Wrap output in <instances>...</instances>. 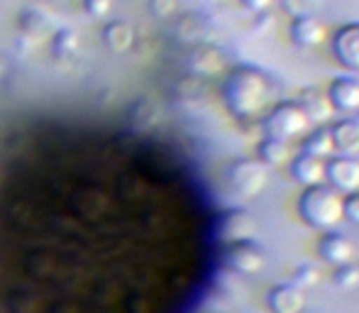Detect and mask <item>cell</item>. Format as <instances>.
<instances>
[{
	"label": "cell",
	"instance_id": "6da1fadb",
	"mask_svg": "<svg viewBox=\"0 0 359 313\" xmlns=\"http://www.w3.org/2000/svg\"><path fill=\"white\" fill-rule=\"evenodd\" d=\"M222 98L232 115L252 118L262 113L269 98V79L255 67H235L222 86Z\"/></svg>",
	"mask_w": 359,
	"mask_h": 313
},
{
	"label": "cell",
	"instance_id": "7a4b0ae2",
	"mask_svg": "<svg viewBox=\"0 0 359 313\" xmlns=\"http://www.w3.org/2000/svg\"><path fill=\"white\" fill-rule=\"evenodd\" d=\"M298 213L311 228L327 230L335 228L345 215H342V196L332 186L316 184L306 186V191L298 199Z\"/></svg>",
	"mask_w": 359,
	"mask_h": 313
},
{
	"label": "cell",
	"instance_id": "3957f363",
	"mask_svg": "<svg viewBox=\"0 0 359 313\" xmlns=\"http://www.w3.org/2000/svg\"><path fill=\"white\" fill-rule=\"evenodd\" d=\"M227 181H230L235 194L250 199V196H259L266 189V184H269V169H266V164L259 156L237 159L227 169Z\"/></svg>",
	"mask_w": 359,
	"mask_h": 313
},
{
	"label": "cell",
	"instance_id": "277c9868",
	"mask_svg": "<svg viewBox=\"0 0 359 313\" xmlns=\"http://www.w3.org/2000/svg\"><path fill=\"white\" fill-rule=\"evenodd\" d=\"M266 138L288 142L293 138H301L308 130V115L298 103H279L264 120Z\"/></svg>",
	"mask_w": 359,
	"mask_h": 313
},
{
	"label": "cell",
	"instance_id": "5b68a950",
	"mask_svg": "<svg viewBox=\"0 0 359 313\" xmlns=\"http://www.w3.org/2000/svg\"><path fill=\"white\" fill-rule=\"evenodd\" d=\"M225 262L237 274H257L264 269V250L252 240L227 242Z\"/></svg>",
	"mask_w": 359,
	"mask_h": 313
},
{
	"label": "cell",
	"instance_id": "8992f818",
	"mask_svg": "<svg viewBox=\"0 0 359 313\" xmlns=\"http://www.w3.org/2000/svg\"><path fill=\"white\" fill-rule=\"evenodd\" d=\"M325 179L340 194H355V191H359V159L352 154L327 159Z\"/></svg>",
	"mask_w": 359,
	"mask_h": 313
},
{
	"label": "cell",
	"instance_id": "52a82bcc",
	"mask_svg": "<svg viewBox=\"0 0 359 313\" xmlns=\"http://www.w3.org/2000/svg\"><path fill=\"white\" fill-rule=\"evenodd\" d=\"M332 54L350 72H359V22L342 25L332 37Z\"/></svg>",
	"mask_w": 359,
	"mask_h": 313
},
{
	"label": "cell",
	"instance_id": "ba28073f",
	"mask_svg": "<svg viewBox=\"0 0 359 313\" xmlns=\"http://www.w3.org/2000/svg\"><path fill=\"white\" fill-rule=\"evenodd\" d=\"M318 252L320 257L332 267H342V265H352L355 260V245H352L350 237H345L342 233H325L318 242Z\"/></svg>",
	"mask_w": 359,
	"mask_h": 313
},
{
	"label": "cell",
	"instance_id": "9c48e42d",
	"mask_svg": "<svg viewBox=\"0 0 359 313\" xmlns=\"http://www.w3.org/2000/svg\"><path fill=\"white\" fill-rule=\"evenodd\" d=\"M327 100L335 110L342 113H355L359 110V79L355 76H340L327 88Z\"/></svg>",
	"mask_w": 359,
	"mask_h": 313
},
{
	"label": "cell",
	"instance_id": "30bf717a",
	"mask_svg": "<svg viewBox=\"0 0 359 313\" xmlns=\"http://www.w3.org/2000/svg\"><path fill=\"white\" fill-rule=\"evenodd\" d=\"M271 313H301L306 309V294L296 284H276L266 296Z\"/></svg>",
	"mask_w": 359,
	"mask_h": 313
},
{
	"label": "cell",
	"instance_id": "8fae6325",
	"mask_svg": "<svg viewBox=\"0 0 359 313\" xmlns=\"http://www.w3.org/2000/svg\"><path fill=\"white\" fill-rule=\"evenodd\" d=\"M291 39L298 47H318L325 39V27L318 18L301 13L291 22Z\"/></svg>",
	"mask_w": 359,
	"mask_h": 313
},
{
	"label": "cell",
	"instance_id": "7c38bea8",
	"mask_svg": "<svg viewBox=\"0 0 359 313\" xmlns=\"http://www.w3.org/2000/svg\"><path fill=\"white\" fill-rule=\"evenodd\" d=\"M257 230V223L247 211H230V213L222 215L220 220V235L227 242H237V240H252Z\"/></svg>",
	"mask_w": 359,
	"mask_h": 313
},
{
	"label": "cell",
	"instance_id": "4fadbf2b",
	"mask_svg": "<svg viewBox=\"0 0 359 313\" xmlns=\"http://www.w3.org/2000/svg\"><path fill=\"white\" fill-rule=\"evenodd\" d=\"M291 174H293V179L303 186L323 184V179H325V161L318 159V156H311V154H301L293 159Z\"/></svg>",
	"mask_w": 359,
	"mask_h": 313
},
{
	"label": "cell",
	"instance_id": "5bb4252c",
	"mask_svg": "<svg viewBox=\"0 0 359 313\" xmlns=\"http://www.w3.org/2000/svg\"><path fill=\"white\" fill-rule=\"evenodd\" d=\"M18 27L29 39L47 37L49 29H52V15L42 8H25L18 18Z\"/></svg>",
	"mask_w": 359,
	"mask_h": 313
},
{
	"label": "cell",
	"instance_id": "9a60e30c",
	"mask_svg": "<svg viewBox=\"0 0 359 313\" xmlns=\"http://www.w3.org/2000/svg\"><path fill=\"white\" fill-rule=\"evenodd\" d=\"M103 44L115 54L128 52L130 47L135 44V29L130 22L125 20H113L103 27Z\"/></svg>",
	"mask_w": 359,
	"mask_h": 313
},
{
	"label": "cell",
	"instance_id": "2e32d148",
	"mask_svg": "<svg viewBox=\"0 0 359 313\" xmlns=\"http://www.w3.org/2000/svg\"><path fill=\"white\" fill-rule=\"evenodd\" d=\"M330 138L335 149L342 154H357L359 152V123L357 120H340L330 128Z\"/></svg>",
	"mask_w": 359,
	"mask_h": 313
},
{
	"label": "cell",
	"instance_id": "e0dca14e",
	"mask_svg": "<svg viewBox=\"0 0 359 313\" xmlns=\"http://www.w3.org/2000/svg\"><path fill=\"white\" fill-rule=\"evenodd\" d=\"M298 105L303 108V113L308 115V120H325L330 118L332 103L327 100V95L318 93V91H306L298 100Z\"/></svg>",
	"mask_w": 359,
	"mask_h": 313
},
{
	"label": "cell",
	"instance_id": "ac0fdd59",
	"mask_svg": "<svg viewBox=\"0 0 359 313\" xmlns=\"http://www.w3.org/2000/svg\"><path fill=\"white\" fill-rule=\"evenodd\" d=\"M257 154H259V159L264 161L266 166H281L288 156H291L288 142H281V140H274V138L262 140L259 147H257Z\"/></svg>",
	"mask_w": 359,
	"mask_h": 313
},
{
	"label": "cell",
	"instance_id": "d6986e66",
	"mask_svg": "<svg viewBox=\"0 0 359 313\" xmlns=\"http://www.w3.org/2000/svg\"><path fill=\"white\" fill-rule=\"evenodd\" d=\"M335 145H332V138H330V130H316L313 135H308L306 142H303V154H311V156H330Z\"/></svg>",
	"mask_w": 359,
	"mask_h": 313
},
{
	"label": "cell",
	"instance_id": "ffe728a7",
	"mask_svg": "<svg viewBox=\"0 0 359 313\" xmlns=\"http://www.w3.org/2000/svg\"><path fill=\"white\" fill-rule=\"evenodd\" d=\"M52 52L62 59L74 57V54L79 52V34H76V29L72 27L57 29L52 37Z\"/></svg>",
	"mask_w": 359,
	"mask_h": 313
},
{
	"label": "cell",
	"instance_id": "44dd1931",
	"mask_svg": "<svg viewBox=\"0 0 359 313\" xmlns=\"http://www.w3.org/2000/svg\"><path fill=\"white\" fill-rule=\"evenodd\" d=\"M335 281L340 286H355L359 284V269L355 265H342L335 274Z\"/></svg>",
	"mask_w": 359,
	"mask_h": 313
},
{
	"label": "cell",
	"instance_id": "7402d4cb",
	"mask_svg": "<svg viewBox=\"0 0 359 313\" xmlns=\"http://www.w3.org/2000/svg\"><path fill=\"white\" fill-rule=\"evenodd\" d=\"M342 215L359 225V191L347 194V199H342Z\"/></svg>",
	"mask_w": 359,
	"mask_h": 313
},
{
	"label": "cell",
	"instance_id": "603a6c76",
	"mask_svg": "<svg viewBox=\"0 0 359 313\" xmlns=\"http://www.w3.org/2000/svg\"><path fill=\"white\" fill-rule=\"evenodd\" d=\"M113 0H83V10L90 18H105L110 13Z\"/></svg>",
	"mask_w": 359,
	"mask_h": 313
},
{
	"label": "cell",
	"instance_id": "cb8c5ba5",
	"mask_svg": "<svg viewBox=\"0 0 359 313\" xmlns=\"http://www.w3.org/2000/svg\"><path fill=\"white\" fill-rule=\"evenodd\" d=\"M318 279H320V277H318V269H316V267H298V272H296V281H298V284L296 286H301V289H303V286H306V289H308V286H313V284H318Z\"/></svg>",
	"mask_w": 359,
	"mask_h": 313
},
{
	"label": "cell",
	"instance_id": "d4e9b609",
	"mask_svg": "<svg viewBox=\"0 0 359 313\" xmlns=\"http://www.w3.org/2000/svg\"><path fill=\"white\" fill-rule=\"evenodd\" d=\"M149 13L154 18H169L174 13V0H149Z\"/></svg>",
	"mask_w": 359,
	"mask_h": 313
},
{
	"label": "cell",
	"instance_id": "484cf974",
	"mask_svg": "<svg viewBox=\"0 0 359 313\" xmlns=\"http://www.w3.org/2000/svg\"><path fill=\"white\" fill-rule=\"evenodd\" d=\"M240 3H242V8L252 10V13H264L274 0H240Z\"/></svg>",
	"mask_w": 359,
	"mask_h": 313
},
{
	"label": "cell",
	"instance_id": "4316f807",
	"mask_svg": "<svg viewBox=\"0 0 359 313\" xmlns=\"http://www.w3.org/2000/svg\"><path fill=\"white\" fill-rule=\"evenodd\" d=\"M5 72H8V62H5V57L0 54V79L5 76Z\"/></svg>",
	"mask_w": 359,
	"mask_h": 313
},
{
	"label": "cell",
	"instance_id": "83f0119b",
	"mask_svg": "<svg viewBox=\"0 0 359 313\" xmlns=\"http://www.w3.org/2000/svg\"><path fill=\"white\" fill-rule=\"evenodd\" d=\"M194 3H220V0H194Z\"/></svg>",
	"mask_w": 359,
	"mask_h": 313
}]
</instances>
